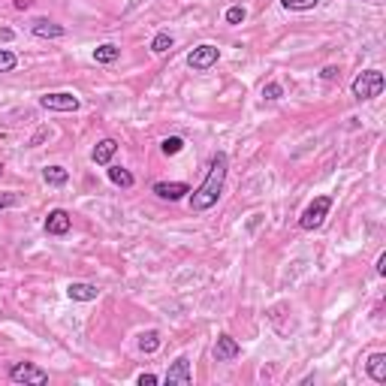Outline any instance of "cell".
<instances>
[{
	"instance_id": "6da1fadb",
	"label": "cell",
	"mask_w": 386,
	"mask_h": 386,
	"mask_svg": "<svg viewBox=\"0 0 386 386\" xmlns=\"http://www.w3.org/2000/svg\"><path fill=\"white\" fill-rule=\"evenodd\" d=\"M226 172H230V154L226 151H214L211 154V163H209V172L202 178V185L190 193L187 206L190 211H209L218 206L223 185H226Z\"/></svg>"
},
{
	"instance_id": "7a4b0ae2",
	"label": "cell",
	"mask_w": 386,
	"mask_h": 386,
	"mask_svg": "<svg viewBox=\"0 0 386 386\" xmlns=\"http://www.w3.org/2000/svg\"><path fill=\"white\" fill-rule=\"evenodd\" d=\"M329 209H332V197H329V193H323V197H314L308 202V209L299 214V230H305V233L320 230V226L326 223V218H329Z\"/></svg>"
},
{
	"instance_id": "3957f363",
	"label": "cell",
	"mask_w": 386,
	"mask_h": 386,
	"mask_svg": "<svg viewBox=\"0 0 386 386\" xmlns=\"http://www.w3.org/2000/svg\"><path fill=\"white\" fill-rule=\"evenodd\" d=\"M383 88H386V78L380 70H365V73H359L353 78V97L356 100H374V97H380L383 94Z\"/></svg>"
},
{
	"instance_id": "277c9868",
	"label": "cell",
	"mask_w": 386,
	"mask_h": 386,
	"mask_svg": "<svg viewBox=\"0 0 386 386\" xmlns=\"http://www.w3.org/2000/svg\"><path fill=\"white\" fill-rule=\"evenodd\" d=\"M218 61H221V49L218 45H211V42H202V45H197V49H190V54H187V66L190 70H197V73L211 70Z\"/></svg>"
},
{
	"instance_id": "5b68a950",
	"label": "cell",
	"mask_w": 386,
	"mask_h": 386,
	"mask_svg": "<svg viewBox=\"0 0 386 386\" xmlns=\"http://www.w3.org/2000/svg\"><path fill=\"white\" fill-rule=\"evenodd\" d=\"M9 380L42 386V383H49V371H42L40 365H33V362H16V365H9Z\"/></svg>"
},
{
	"instance_id": "8992f818",
	"label": "cell",
	"mask_w": 386,
	"mask_h": 386,
	"mask_svg": "<svg viewBox=\"0 0 386 386\" xmlns=\"http://www.w3.org/2000/svg\"><path fill=\"white\" fill-rule=\"evenodd\" d=\"M40 106L49 109V112H76L82 106V100H78L73 90H54V94L40 97Z\"/></svg>"
},
{
	"instance_id": "52a82bcc",
	"label": "cell",
	"mask_w": 386,
	"mask_h": 386,
	"mask_svg": "<svg viewBox=\"0 0 386 386\" xmlns=\"http://www.w3.org/2000/svg\"><path fill=\"white\" fill-rule=\"evenodd\" d=\"M166 386H193V368H190V359L187 356H178L172 365H169L166 378H163Z\"/></svg>"
},
{
	"instance_id": "ba28073f",
	"label": "cell",
	"mask_w": 386,
	"mask_h": 386,
	"mask_svg": "<svg viewBox=\"0 0 386 386\" xmlns=\"http://www.w3.org/2000/svg\"><path fill=\"white\" fill-rule=\"evenodd\" d=\"M70 226H73V218H70V211L66 209H52L49 211V218H45V233L49 235H66L70 233Z\"/></svg>"
},
{
	"instance_id": "9c48e42d",
	"label": "cell",
	"mask_w": 386,
	"mask_h": 386,
	"mask_svg": "<svg viewBox=\"0 0 386 386\" xmlns=\"http://www.w3.org/2000/svg\"><path fill=\"white\" fill-rule=\"evenodd\" d=\"M242 356V344L235 341L233 335H218V341H214V359L218 362H233V359H238Z\"/></svg>"
},
{
	"instance_id": "30bf717a",
	"label": "cell",
	"mask_w": 386,
	"mask_h": 386,
	"mask_svg": "<svg viewBox=\"0 0 386 386\" xmlns=\"http://www.w3.org/2000/svg\"><path fill=\"white\" fill-rule=\"evenodd\" d=\"M151 190L160 199H166V202H178V199H185L190 193V185H185V181H157Z\"/></svg>"
},
{
	"instance_id": "8fae6325",
	"label": "cell",
	"mask_w": 386,
	"mask_h": 386,
	"mask_svg": "<svg viewBox=\"0 0 386 386\" xmlns=\"http://www.w3.org/2000/svg\"><path fill=\"white\" fill-rule=\"evenodd\" d=\"M66 296L73 302H94L100 296V287L97 283H88V281H73L70 287H66Z\"/></svg>"
},
{
	"instance_id": "7c38bea8",
	"label": "cell",
	"mask_w": 386,
	"mask_h": 386,
	"mask_svg": "<svg viewBox=\"0 0 386 386\" xmlns=\"http://www.w3.org/2000/svg\"><path fill=\"white\" fill-rule=\"evenodd\" d=\"M118 151V142L112 139V136H106V139H100L94 145V151H90V160H94L97 166H109L112 163V157H115Z\"/></svg>"
},
{
	"instance_id": "4fadbf2b",
	"label": "cell",
	"mask_w": 386,
	"mask_h": 386,
	"mask_svg": "<svg viewBox=\"0 0 386 386\" xmlns=\"http://www.w3.org/2000/svg\"><path fill=\"white\" fill-rule=\"evenodd\" d=\"M30 30H33V37H42V40H61L66 33L64 25H54V21H49V18H37L30 25Z\"/></svg>"
},
{
	"instance_id": "5bb4252c",
	"label": "cell",
	"mask_w": 386,
	"mask_h": 386,
	"mask_svg": "<svg viewBox=\"0 0 386 386\" xmlns=\"http://www.w3.org/2000/svg\"><path fill=\"white\" fill-rule=\"evenodd\" d=\"M365 371L374 383H386V353H371L365 362Z\"/></svg>"
},
{
	"instance_id": "9a60e30c",
	"label": "cell",
	"mask_w": 386,
	"mask_h": 386,
	"mask_svg": "<svg viewBox=\"0 0 386 386\" xmlns=\"http://www.w3.org/2000/svg\"><path fill=\"white\" fill-rule=\"evenodd\" d=\"M106 172H109V181H112V185H118V187H124V190H130V187L136 185L133 172H130V169H124V166H112V163H109Z\"/></svg>"
},
{
	"instance_id": "2e32d148",
	"label": "cell",
	"mask_w": 386,
	"mask_h": 386,
	"mask_svg": "<svg viewBox=\"0 0 386 386\" xmlns=\"http://www.w3.org/2000/svg\"><path fill=\"white\" fill-rule=\"evenodd\" d=\"M42 181H45V185H52V187H64L66 181H70V172H66L64 166L54 163V166H45L42 169Z\"/></svg>"
},
{
	"instance_id": "e0dca14e",
	"label": "cell",
	"mask_w": 386,
	"mask_h": 386,
	"mask_svg": "<svg viewBox=\"0 0 386 386\" xmlns=\"http://www.w3.org/2000/svg\"><path fill=\"white\" fill-rule=\"evenodd\" d=\"M121 58V49L115 42H103V45H97L94 49V61L97 64H115Z\"/></svg>"
},
{
	"instance_id": "ac0fdd59",
	"label": "cell",
	"mask_w": 386,
	"mask_h": 386,
	"mask_svg": "<svg viewBox=\"0 0 386 386\" xmlns=\"http://www.w3.org/2000/svg\"><path fill=\"white\" fill-rule=\"evenodd\" d=\"M160 344H163V338H160V332H157V329H148V332L139 335V350H142V353H157V350H160Z\"/></svg>"
},
{
	"instance_id": "d6986e66",
	"label": "cell",
	"mask_w": 386,
	"mask_h": 386,
	"mask_svg": "<svg viewBox=\"0 0 386 386\" xmlns=\"http://www.w3.org/2000/svg\"><path fill=\"white\" fill-rule=\"evenodd\" d=\"M172 45H175L172 33H169V30H160V33H157V37L151 40V52H154V54H166L169 49H172Z\"/></svg>"
},
{
	"instance_id": "ffe728a7",
	"label": "cell",
	"mask_w": 386,
	"mask_h": 386,
	"mask_svg": "<svg viewBox=\"0 0 386 386\" xmlns=\"http://www.w3.org/2000/svg\"><path fill=\"white\" fill-rule=\"evenodd\" d=\"M283 9H290V13H311V9L320 6V0H281Z\"/></svg>"
},
{
	"instance_id": "44dd1931",
	"label": "cell",
	"mask_w": 386,
	"mask_h": 386,
	"mask_svg": "<svg viewBox=\"0 0 386 386\" xmlns=\"http://www.w3.org/2000/svg\"><path fill=\"white\" fill-rule=\"evenodd\" d=\"M160 151L166 157H175V154L185 151V139H181V136H166V139L160 142Z\"/></svg>"
},
{
	"instance_id": "7402d4cb",
	"label": "cell",
	"mask_w": 386,
	"mask_h": 386,
	"mask_svg": "<svg viewBox=\"0 0 386 386\" xmlns=\"http://www.w3.org/2000/svg\"><path fill=\"white\" fill-rule=\"evenodd\" d=\"M16 66H18L16 52H9V49H0V73H13Z\"/></svg>"
},
{
	"instance_id": "603a6c76",
	"label": "cell",
	"mask_w": 386,
	"mask_h": 386,
	"mask_svg": "<svg viewBox=\"0 0 386 386\" xmlns=\"http://www.w3.org/2000/svg\"><path fill=\"white\" fill-rule=\"evenodd\" d=\"M283 97V85L281 82H269L263 85V100H269V103H275V100Z\"/></svg>"
},
{
	"instance_id": "cb8c5ba5",
	"label": "cell",
	"mask_w": 386,
	"mask_h": 386,
	"mask_svg": "<svg viewBox=\"0 0 386 386\" xmlns=\"http://www.w3.org/2000/svg\"><path fill=\"white\" fill-rule=\"evenodd\" d=\"M245 6H230V9H226V25H242V21H245Z\"/></svg>"
},
{
	"instance_id": "d4e9b609",
	"label": "cell",
	"mask_w": 386,
	"mask_h": 386,
	"mask_svg": "<svg viewBox=\"0 0 386 386\" xmlns=\"http://www.w3.org/2000/svg\"><path fill=\"white\" fill-rule=\"evenodd\" d=\"M16 202H18L16 193H0V211H4V209H13Z\"/></svg>"
},
{
	"instance_id": "484cf974",
	"label": "cell",
	"mask_w": 386,
	"mask_h": 386,
	"mask_svg": "<svg viewBox=\"0 0 386 386\" xmlns=\"http://www.w3.org/2000/svg\"><path fill=\"white\" fill-rule=\"evenodd\" d=\"M157 380H160L157 374H139V378H136V383H139V386H154Z\"/></svg>"
},
{
	"instance_id": "4316f807",
	"label": "cell",
	"mask_w": 386,
	"mask_h": 386,
	"mask_svg": "<svg viewBox=\"0 0 386 386\" xmlns=\"http://www.w3.org/2000/svg\"><path fill=\"white\" fill-rule=\"evenodd\" d=\"M320 76H323V78H326V82H332V78H335V76H338V66H326V70H323V73H320Z\"/></svg>"
},
{
	"instance_id": "83f0119b",
	"label": "cell",
	"mask_w": 386,
	"mask_h": 386,
	"mask_svg": "<svg viewBox=\"0 0 386 386\" xmlns=\"http://www.w3.org/2000/svg\"><path fill=\"white\" fill-rule=\"evenodd\" d=\"M378 275H380V278L386 275V254H380V257H378Z\"/></svg>"
},
{
	"instance_id": "f1b7e54d",
	"label": "cell",
	"mask_w": 386,
	"mask_h": 386,
	"mask_svg": "<svg viewBox=\"0 0 386 386\" xmlns=\"http://www.w3.org/2000/svg\"><path fill=\"white\" fill-rule=\"evenodd\" d=\"M13 37H16V33L9 28H0V40H13Z\"/></svg>"
},
{
	"instance_id": "f546056e",
	"label": "cell",
	"mask_w": 386,
	"mask_h": 386,
	"mask_svg": "<svg viewBox=\"0 0 386 386\" xmlns=\"http://www.w3.org/2000/svg\"><path fill=\"white\" fill-rule=\"evenodd\" d=\"M0 175H4V166H0Z\"/></svg>"
}]
</instances>
